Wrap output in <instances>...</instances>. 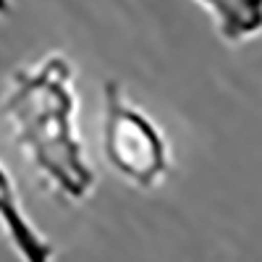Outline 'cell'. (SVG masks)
<instances>
[{
    "mask_svg": "<svg viewBox=\"0 0 262 262\" xmlns=\"http://www.w3.org/2000/svg\"><path fill=\"white\" fill-rule=\"evenodd\" d=\"M0 16H11V0H0Z\"/></svg>",
    "mask_w": 262,
    "mask_h": 262,
    "instance_id": "5b68a950",
    "label": "cell"
},
{
    "mask_svg": "<svg viewBox=\"0 0 262 262\" xmlns=\"http://www.w3.org/2000/svg\"><path fill=\"white\" fill-rule=\"evenodd\" d=\"M0 228L6 231L16 254L24 257L27 262L53 259V254H55L53 244L34 228L32 217L27 215L24 205H21V196L16 191L11 173L6 170L3 163H0Z\"/></svg>",
    "mask_w": 262,
    "mask_h": 262,
    "instance_id": "3957f363",
    "label": "cell"
},
{
    "mask_svg": "<svg viewBox=\"0 0 262 262\" xmlns=\"http://www.w3.org/2000/svg\"><path fill=\"white\" fill-rule=\"evenodd\" d=\"M102 152L118 176L137 189H155L170 173V147L158 123L111 79L102 84Z\"/></svg>",
    "mask_w": 262,
    "mask_h": 262,
    "instance_id": "7a4b0ae2",
    "label": "cell"
},
{
    "mask_svg": "<svg viewBox=\"0 0 262 262\" xmlns=\"http://www.w3.org/2000/svg\"><path fill=\"white\" fill-rule=\"evenodd\" d=\"M76 105L74 66L60 53L16 69L0 100L16 147L45 184L69 202L86 200L97 184L76 131Z\"/></svg>",
    "mask_w": 262,
    "mask_h": 262,
    "instance_id": "6da1fadb",
    "label": "cell"
},
{
    "mask_svg": "<svg viewBox=\"0 0 262 262\" xmlns=\"http://www.w3.org/2000/svg\"><path fill=\"white\" fill-rule=\"evenodd\" d=\"M215 21L217 34L231 45L262 32V0H196Z\"/></svg>",
    "mask_w": 262,
    "mask_h": 262,
    "instance_id": "277c9868",
    "label": "cell"
}]
</instances>
